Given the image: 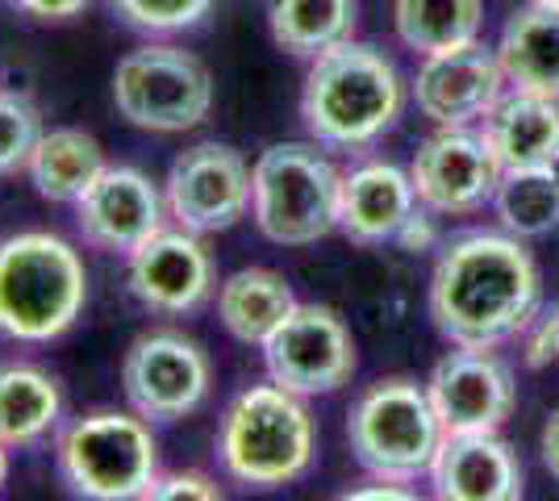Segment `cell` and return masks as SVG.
Instances as JSON below:
<instances>
[{
    "mask_svg": "<svg viewBox=\"0 0 559 501\" xmlns=\"http://www.w3.org/2000/svg\"><path fill=\"white\" fill-rule=\"evenodd\" d=\"M126 285L142 310L185 318L210 301L213 260L201 235L185 226H164L134 255H126Z\"/></svg>",
    "mask_w": 559,
    "mask_h": 501,
    "instance_id": "cell-14",
    "label": "cell"
},
{
    "mask_svg": "<svg viewBox=\"0 0 559 501\" xmlns=\"http://www.w3.org/2000/svg\"><path fill=\"white\" fill-rule=\"evenodd\" d=\"M43 139L38 109L17 93H0V176L29 164V151Z\"/></svg>",
    "mask_w": 559,
    "mask_h": 501,
    "instance_id": "cell-28",
    "label": "cell"
},
{
    "mask_svg": "<svg viewBox=\"0 0 559 501\" xmlns=\"http://www.w3.org/2000/svg\"><path fill=\"white\" fill-rule=\"evenodd\" d=\"M343 171L318 143H276L251 164V217L280 247H309L338 230Z\"/></svg>",
    "mask_w": 559,
    "mask_h": 501,
    "instance_id": "cell-6",
    "label": "cell"
},
{
    "mask_svg": "<svg viewBox=\"0 0 559 501\" xmlns=\"http://www.w3.org/2000/svg\"><path fill=\"white\" fill-rule=\"evenodd\" d=\"M59 480L75 498L134 501L151 498L159 480V439L139 409H93L71 418L55 439Z\"/></svg>",
    "mask_w": 559,
    "mask_h": 501,
    "instance_id": "cell-5",
    "label": "cell"
},
{
    "mask_svg": "<svg viewBox=\"0 0 559 501\" xmlns=\"http://www.w3.org/2000/svg\"><path fill=\"white\" fill-rule=\"evenodd\" d=\"M418 210L414 176L405 167L368 159V164L343 171V196H338V230L359 247L393 242L405 217Z\"/></svg>",
    "mask_w": 559,
    "mask_h": 501,
    "instance_id": "cell-18",
    "label": "cell"
},
{
    "mask_svg": "<svg viewBox=\"0 0 559 501\" xmlns=\"http://www.w3.org/2000/svg\"><path fill=\"white\" fill-rule=\"evenodd\" d=\"M297 293L272 267H238L217 285V318L230 338L247 347H263L267 334L293 313Z\"/></svg>",
    "mask_w": 559,
    "mask_h": 501,
    "instance_id": "cell-23",
    "label": "cell"
},
{
    "mask_svg": "<svg viewBox=\"0 0 559 501\" xmlns=\"http://www.w3.org/2000/svg\"><path fill=\"white\" fill-rule=\"evenodd\" d=\"M171 226L192 235H222L251 214V164L226 143H197L180 151L164 180Z\"/></svg>",
    "mask_w": 559,
    "mask_h": 501,
    "instance_id": "cell-11",
    "label": "cell"
},
{
    "mask_svg": "<svg viewBox=\"0 0 559 501\" xmlns=\"http://www.w3.org/2000/svg\"><path fill=\"white\" fill-rule=\"evenodd\" d=\"M109 167L105 146L96 143L88 130L80 126H59V130H43V139L29 151L25 176L43 201L55 205H75L84 192L96 184V176Z\"/></svg>",
    "mask_w": 559,
    "mask_h": 501,
    "instance_id": "cell-22",
    "label": "cell"
},
{
    "mask_svg": "<svg viewBox=\"0 0 559 501\" xmlns=\"http://www.w3.org/2000/svg\"><path fill=\"white\" fill-rule=\"evenodd\" d=\"M359 0H267V29L293 59H318L322 50L355 38Z\"/></svg>",
    "mask_w": 559,
    "mask_h": 501,
    "instance_id": "cell-24",
    "label": "cell"
},
{
    "mask_svg": "<svg viewBox=\"0 0 559 501\" xmlns=\"http://www.w3.org/2000/svg\"><path fill=\"white\" fill-rule=\"evenodd\" d=\"M551 171H556V176H559V159H556V167H551Z\"/></svg>",
    "mask_w": 559,
    "mask_h": 501,
    "instance_id": "cell-36",
    "label": "cell"
},
{
    "mask_svg": "<svg viewBox=\"0 0 559 501\" xmlns=\"http://www.w3.org/2000/svg\"><path fill=\"white\" fill-rule=\"evenodd\" d=\"M551 4H559V0H551Z\"/></svg>",
    "mask_w": 559,
    "mask_h": 501,
    "instance_id": "cell-37",
    "label": "cell"
},
{
    "mask_svg": "<svg viewBox=\"0 0 559 501\" xmlns=\"http://www.w3.org/2000/svg\"><path fill=\"white\" fill-rule=\"evenodd\" d=\"M497 217L518 239H543L559 226V176L551 167L506 171L497 184Z\"/></svg>",
    "mask_w": 559,
    "mask_h": 501,
    "instance_id": "cell-26",
    "label": "cell"
},
{
    "mask_svg": "<svg viewBox=\"0 0 559 501\" xmlns=\"http://www.w3.org/2000/svg\"><path fill=\"white\" fill-rule=\"evenodd\" d=\"M543 306V276L518 235L472 230L451 239L430 276V318L451 347H501Z\"/></svg>",
    "mask_w": 559,
    "mask_h": 501,
    "instance_id": "cell-1",
    "label": "cell"
},
{
    "mask_svg": "<svg viewBox=\"0 0 559 501\" xmlns=\"http://www.w3.org/2000/svg\"><path fill=\"white\" fill-rule=\"evenodd\" d=\"M75 230L93 251L105 255H134L142 242L155 239L167 222L164 189L130 164H109L96 184L75 205Z\"/></svg>",
    "mask_w": 559,
    "mask_h": 501,
    "instance_id": "cell-12",
    "label": "cell"
},
{
    "mask_svg": "<svg viewBox=\"0 0 559 501\" xmlns=\"http://www.w3.org/2000/svg\"><path fill=\"white\" fill-rule=\"evenodd\" d=\"M522 338V359H526V368H547V363H556L559 359V301L551 306H538L531 313V322L518 331Z\"/></svg>",
    "mask_w": 559,
    "mask_h": 501,
    "instance_id": "cell-29",
    "label": "cell"
},
{
    "mask_svg": "<svg viewBox=\"0 0 559 501\" xmlns=\"http://www.w3.org/2000/svg\"><path fill=\"white\" fill-rule=\"evenodd\" d=\"M435 498L443 501H518L526 493L522 464L497 430H472V434H447L435 464Z\"/></svg>",
    "mask_w": 559,
    "mask_h": 501,
    "instance_id": "cell-17",
    "label": "cell"
},
{
    "mask_svg": "<svg viewBox=\"0 0 559 501\" xmlns=\"http://www.w3.org/2000/svg\"><path fill=\"white\" fill-rule=\"evenodd\" d=\"M405 114V80L372 43H338L309 59L301 121L309 139L334 151H364L384 139Z\"/></svg>",
    "mask_w": 559,
    "mask_h": 501,
    "instance_id": "cell-2",
    "label": "cell"
},
{
    "mask_svg": "<svg viewBox=\"0 0 559 501\" xmlns=\"http://www.w3.org/2000/svg\"><path fill=\"white\" fill-rule=\"evenodd\" d=\"M480 134L497 155L501 171L556 167L559 159V100L513 88L480 121Z\"/></svg>",
    "mask_w": 559,
    "mask_h": 501,
    "instance_id": "cell-19",
    "label": "cell"
},
{
    "mask_svg": "<svg viewBox=\"0 0 559 501\" xmlns=\"http://www.w3.org/2000/svg\"><path fill=\"white\" fill-rule=\"evenodd\" d=\"M4 477H9V448L0 443V485H4Z\"/></svg>",
    "mask_w": 559,
    "mask_h": 501,
    "instance_id": "cell-35",
    "label": "cell"
},
{
    "mask_svg": "<svg viewBox=\"0 0 559 501\" xmlns=\"http://www.w3.org/2000/svg\"><path fill=\"white\" fill-rule=\"evenodd\" d=\"M217 0H109L114 17L146 38H171L197 29L213 13Z\"/></svg>",
    "mask_w": 559,
    "mask_h": 501,
    "instance_id": "cell-27",
    "label": "cell"
},
{
    "mask_svg": "<svg viewBox=\"0 0 559 501\" xmlns=\"http://www.w3.org/2000/svg\"><path fill=\"white\" fill-rule=\"evenodd\" d=\"M393 29L414 55L467 47L480 43L485 0H393Z\"/></svg>",
    "mask_w": 559,
    "mask_h": 501,
    "instance_id": "cell-25",
    "label": "cell"
},
{
    "mask_svg": "<svg viewBox=\"0 0 559 501\" xmlns=\"http://www.w3.org/2000/svg\"><path fill=\"white\" fill-rule=\"evenodd\" d=\"M409 176H414L418 201L430 214L460 217L485 210L497 196V184H501L506 171H501L480 130L451 126V130L430 134L418 146Z\"/></svg>",
    "mask_w": 559,
    "mask_h": 501,
    "instance_id": "cell-13",
    "label": "cell"
},
{
    "mask_svg": "<svg viewBox=\"0 0 559 501\" xmlns=\"http://www.w3.org/2000/svg\"><path fill=\"white\" fill-rule=\"evenodd\" d=\"M405 251H430L435 242H439V230H435V217H430V210L418 201V210L405 217V226L396 230V239Z\"/></svg>",
    "mask_w": 559,
    "mask_h": 501,
    "instance_id": "cell-32",
    "label": "cell"
},
{
    "mask_svg": "<svg viewBox=\"0 0 559 501\" xmlns=\"http://www.w3.org/2000/svg\"><path fill=\"white\" fill-rule=\"evenodd\" d=\"M430 406L439 414L447 434H472V430H501L513 414V372L506 359L485 347H455L447 351L430 381Z\"/></svg>",
    "mask_w": 559,
    "mask_h": 501,
    "instance_id": "cell-15",
    "label": "cell"
},
{
    "mask_svg": "<svg viewBox=\"0 0 559 501\" xmlns=\"http://www.w3.org/2000/svg\"><path fill=\"white\" fill-rule=\"evenodd\" d=\"M347 439L364 473H372L376 480L409 485L430 477V464L443 448L447 430L430 406L426 384L389 377L368 384V393L350 406Z\"/></svg>",
    "mask_w": 559,
    "mask_h": 501,
    "instance_id": "cell-7",
    "label": "cell"
},
{
    "mask_svg": "<svg viewBox=\"0 0 559 501\" xmlns=\"http://www.w3.org/2000/svg\"><path fill=\"white\" fill-rule=\"evenodd\" d=\"M497 59L510 88L559 100V4L526 0L513 9L497 43Z\"/></svg>",
    "mask_w": 559,
    "mask_h": 501,
    "instance_id": "cell-20",
    "label": "cell"
},
{
    "mask_svg": "<svg viewBox=\"0 0 559 501\" xmlns=\"http://www.w3.org/2000/svg\"><path fill=\"white\" fill-rule=\"evenodd\" d=\"M63 422V389L43 363H0V443L22 452Z\"/></svg>",
    "mask_w": 559,
    "mask_h": 501,
    "instance_id": "cell-21",
    "label": "cell"
},
{
    "mask_svg": "<svg viewBox=\"0 0 559 501\" xmlns=\"http://www.w3.org/2000/svg\"><path fill=\"white\" fill-rule=\"evenodd\" d=\"M121 389L130 409L151 422H180L205 406L213 363L205 347L185 331H146L121 359Z\"/></svg>",
    "mask_w": 559,
    "mask_h": 501,
    "instance_id": "cell-9",
    "label": "cell"
},
{
    "mask_svg": "<svg viewBox=\"0 0 559 501\" xmlns=\"http://www.w3.org/2000/svg\"><path fill=\"white\" fill-rule=\"evenodd\" d=\"M506 72L497 50L485 43L421 55V68L414 75V100L421 118H430L439 130L451 126H476L492 114V105L506 96Z\"/></svg>",
    "mask_w": 559,
    "mask_h": 501,
    "instance_id": "cell-16",
    "label": "cell"
},
{
    "mask_svg": "<svg viewBox=\"0 0 559 501\" xmlns=\"http://www.w3.org/2000/svg\"><path fill=\"white\" fill-rule=\"evenodd\" d=\"M267 377L301 397H326L338 393L355 377V338L347 322L330 306L297 301L293 313L280 322L263 343Z\"/></svg>",
    "mask_w": 559,
    "mask_h": 501,
    "instance_id": "cell-10",
    "label": "cell"
},
{
    "mask_svg": "<svg viewBox=\"0 0 559 501\" xmlns=\"http://www.w3.org/2000/svg\"><path fill=\"white\" fill-rule=\"evenodd\" d=\"M114 105L134 130L185 134L210 118L213 75L192 50L146 43L114 68Z\"/></svg>",
    "mask_w": 559,
    "mask_h": 501,
    "instance_id": "cell-8",
    "label": "cell"
},
{
    "mask_svg": "<svg viewBox=\"0 0 559 501\" xmlns=\"http://www.w3.org/2000/svg\"><path fill=\"white\" fill-rule=\"evenodd\" d=\"M347 498H355V501H364V498H372V501H380V498L405 501V498H414V493H409V489H401V480H380V485H372V489H350Z\"/></svg>",
    "mask_w": 559,
    "mask_h": 501,
    "instance_id": "cell-34",
    "label": "cell"
},
{
    "mask_svg": "<svg viewBox=\"0 0 559 501\" xmlns=\"http://www.w3.org/2000/svg\"><path fill=\"white\" fill-rule=\"evenodd\" d=\"M22 17L29 22H71V17H80L93 0H9Z\"/></svg>",
    "mask_w": 559,
    "mask_h": 501,
    "instance_id": "cell-31",
    "label": "cell"
},
{
    "mask_svg": "<svg viewBox=\"0 0 559 501\" xmlns=\"http://www.w3.org/2000/svg\"><path fill=\"white\" fill-rule=\"evenodd\" d=\"M88 301L80 251L50 230L0 239V334L13 343H55Z\"/></svg>",
    "mask_w": 559,
    "mask_h": 501,
    "instance_id": "cell-4",
    "label": "cell"
},
{
    "mask_svg": "<svg viewBox=\"0 0 559 501\" xmlns=\"http://www.w3.org/2000/svg\"><path fill=\"white\" fill-rule=\"evenodd\" d=\"M213 448L230 480L251 489H280L309 473L318 452V430L301 393L267 377V384L242 389L226 406Z\"/></svg>",
    "mask_w": 559,
    "mask_h": 501,
    "instance_id": "cell-3",
    "label": "cell"
},
{
    "mask_svg": "<svg viewBox=\"0 0 559 501\" xmlns=\"http://www.w3.org/2000/svg\"><path fill=\"white\" fill-rule=\"evenodd\" d=\"M151 498L155 501H185V498L217 501L222 489H217V480L205 477V473H159V480L151 485Z\"/></svg>",
    "mask_w": 559,
    "mask_h": 501,
    "instance_id": "cell-30",
    "label": "cell"
},
{
    "mask_svg": "<svg viewBox=\"0 0 559 501\" xmlns=\"http://www.w3.org/2000/svg\"><path fill=\"white\" fill-rule=\"evenodd\" d=\"M538 455H543V468L559 480V409L547 418V427L538 434Z\"/></svg>",
    "mask_w": 559,
    "mask_h": 501,
    "instance_id": "cell-33",
    "label": "cell"
}]
</instances>
